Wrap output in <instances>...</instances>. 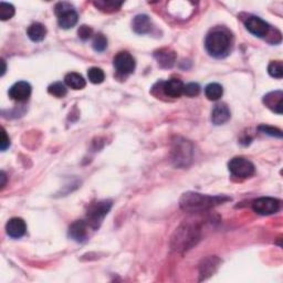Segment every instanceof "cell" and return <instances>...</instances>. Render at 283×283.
<instances>
[{
    "label": "cell",
    "mask_w": 283,
    "mask_h": 283,
    "mask_svg": "<svg viewBox=\"0 0 283 283\" xmlns=\"http://www.w3.org/2000/svg\"><path fill=\"white\" fill-rule=\"evenodd\" d=\"M231 117V112L225 103L217 104L211 112V122L215 125H223L227 123Z\"/></svg>",
    "instance_id": "cell-15"
},
{
    "label": "cell",
    "mask_w": 283,
    "mask_h": 283,
    "mask_svg": "<svg viewBox=\"0 0 283 283\" xmlns=\"http://www.w3.org/2000/svg\"><path fill=\"white\" fill-rule=\"evenodd\" d=\"M2 65H3V71H2V75H4L6 73V62L4 60H2Z\"/></svg>",
    "instance_id": "cell-34"
},
{
    "label": "cell",
    "mask_w": 283,
    "mask_h": 283,
    "mask_svg": "<svg viewBox=\"0 0 283 283\" xmlns=\"http://www.w3.org/2000/svg\"><path fill=\"white\" fill-rule=\"evenodd\" d=\"M155 59L157 60L158 66L161 68H172L176 61V53L171 49H160L155 52Z\"/></svg>",
    "instance_id": "cell-18"
},
{
    "label": "cell",
    "mask_w": 283,
    "mask_h": 283,
    "mask_svg": "<svg viewBox=\"0 0 283 283\" xmlns=\"http://www.w3.org/2000/svg\"><path fill=\"white\" fill-rule=\"evenodd\" d=\"M264 103L268 109L275 112L277 114H282V108H283V93L282 91H274L270 92L267 95L264 96Z\"/></svg>",
    "instance_id": "cell-14"
},
{
    "label": "cell",
    "mask_w": 283,
    "mask_h": 283,
    "mask_svg": "<svg viewBox=\"0 0 283 283\" xmlns=\"http://www.w3.org/2000/svg\"><path fill=\"white\" fill-rule=\"evenodd\" d=\"M92 47H93L94 51L103 52L105 49L108 48V39H106L103 33H97L94 35L93 42H92Z\"/></svg>",
    "instance_id": "cell-25"
},
{
    "label": "cell",
    "mask_w": 283,
    "mask_h": 283,
    "mask_svg": "<svg viewBox=\"0 0 283 283\" xmlns=\"http://www.w3.org/2000/svg\"><path fill=\"white\" fill-rule=\"evenodd\" d=\"M268 72L274 79H282L283 66L281 61H272L268 67Z\"/></svg>",
    "instance_id": "cell-28"
},
{
    "label": "cell",
    "mask_w": 283,
    "mask_h": 283,
    "mask_svg": "<svg viewBox=\"0 0 283 283\" xmlns=\"http://www.w3.org/2000/svg\"><path fill=\"white\" fill-rule=\"evenodd\" d=\"M113 66H114L116 72L121 75H129L134 72L136 67L135 59L133 55L126 51L118 52L114 59H113Z\"/></svg>",
    "instance_id": "cell-9"
},
{
    "label": "cell",
    "mask_w": 283,
    "mask_h": 283,
    "mask_svg": "<svg viewBox=\"0 0 283 283\" xmlns=\"http://www.w3.org/2000/svg\"><path fill=\"white\" fill-rule=\"evenodd\" d=\"M220 264V260L216 257H209L207 259L203 260V264L200 265V280L207 279L210 275L214 274L217 270V268Z\"/></svg>",
    "instance_id": "cell-19"
},
{
    "label": "cell",
    "mask_w": 283,
    "mask_h": 283,
    "mask_svg": "<svg viewBox=\"0 0 283 283\" xmlns=\"http://www.w3.org/2000/svg\"><path fill=\"white\" fill-rule=\"evenodd\" d=\"M173 160L176 166L184 167L188 165V161L192 160L193 148L192 144L185 139H177L173 147Z\"/></svg>",
    "instance_id": "cell-7"
},
{
    "label": "cell",
    "mask_w": 283,
    "mask_h": 283,
    "mask_svg": "<svg viewBox=\"0 0 283 283\" xmlns=\"http://www.w3.org/2000/svg\"><path fill=\"white\" fill-rule=\"evenodd\" d=\"M88 77L91 83L93 84H100L104 81L105 79V74L103 72V70L100 68H91L88 71Z\"/></svg>",
    "instance_id": "cell-24"
},
{
    "label": "cell",
    "mask_w": 283,
    "mask_h": 283,
    "mask_svg": "<svg viewBox=\"0 0 283 283\" xmlns=\"http://www.w3.org/2000/svg\"><path fill=\"white\" fill-rule=\"evenodd\" d=\"M200 238V230L194 225H184L177 229L173 238V247L176 250H187L196 245Z\"/></svg>",
    "instance_id": "cell-3"
},
{
    "label": "cell",
    "mask_w": 283,
    "mask_h": 283,
    "mask_svg": "<svg viewBox=\"0 0 283 283\" xmlns=\"http://www.w3.org/2000/svg\"><path fill=\"white\" fill-rule=\"evenodd\" d=\"M245 26L248 31L258 38H265L270 31V26L268 23L256 16L248 17L245 21Z\"/></svg>",
    "instance_id": "cell-10"
},
{
    "label": "cell",
    "mask_w": 283,
    "mask_h": 283,
    "mask_svg": "<svg viewBox=\"0 0 283 283\" xmlns=\"http://www.w3.org/2000/svg\"><path fill=\"white\" fill-rule=\"evenodd\" d=\"M199 93H200L199 84L193 82V83H188L185 87H184V94H185L186 96L193 97V96H197Z\"/></svg>",
    "instance_id": "cell-29"
},
{
    "label": "cell",
    "mask_w": 283,
    "mask_h": 283,
    "mask_svg": "<svg viewBox=\"0 0 283 283\" xmlns=\"http://www.w3.org/2000/svg\"><path fill=\"white\" fill-rule=\"evenodd\" d=\"M54 12L58 17L59 27L62 29H71L73 28L79 20V15L74 10L73 6L69 3H59L56 4Z\"/></svg>",
    "instance_id": "cell-5"
},
{
    "label": "cell",
    "mask_w": 283,
    "mask_h": 283,
    "mask_svg": "<svg viewBox=\"0 0 283 283\" xmlns=\"http://www.w3.org/2000/svg\"><path fill=\"white\" fill-rule=\"evenodd\" d=\"M15 7H13L11 4H7V3H0V19L3 21L9 20L13 16H15Z\"/></svg>",
    "instance_id": "cell-27"
},
{
    "label": "cell",
    "mask_w": 283,
    "mask_h": 283,
    "mask_svg": "<svg viewBox=\"0 0 283 283\" xmlns=\"http://www.w3.org/2000/svg\"><path fill=\"white\" fill-rule=\"evenodd\" d=\"M228 169L232 176L239 177V178H249L256 172L254 165L245 157H233L230 159Z\"/></svg>",
    "instance_id": "cell-6"
},
{
    "label": "cell",
    "mask_w": 283,
    "mask_h": 283,
    "mask_svg": "<svg viewBox=\"0 0 283 283\" xmlns=\"http://www.w3.org/2000/svg\"><path fill=\"white\" fill-rule=\"evenodd\" d=\"M48 92L55 97H65L67 95V87L62 82H54L48 88Z\"/></svg>",
    "instance_id": "cell-26"
},
{
    "label": "cell",
    "mask_w": 283,
    "mask_h": 283,
    "mask_svg": "<svg viewBox=\"0 0 283 283\" xmlns=\"http://www.w3.org/2000/svg\"><path fill=\"white\" fill-rule=\"evenodd\" d=\"M27 231V225L24 219L15 217L11 218L6 225V232L10 238L18 239L25 236Z\"/></svg>",
    "instance_id": "cell-13"
},
{
    "label": "cell",
    "mask_w": 283,
    "mask_h": 283,
    "mask_svg": "<svg viewBox=\"0 0 283 283\" xmlns=\"http://www.w3.org/2000/svg\"><path fill=\"white\" fill-rule=\"evenodd\" d=\"M65 83L67 87L73 90H82L87 86V82L84 80V77L76 72L68 73L65 77Z\"/></svg>",
    "instance_id": "cell-21"
},
{
    "label": "cell",
    "mask_w": 283,
    "mask_h": 283,
    "mask_svg": "<svg viewBox=\"0 0 283 283\" xmlns=\"http://www.w3.org/2000/svg\"><path fill=\"white\" fill-rule=\"evenodd\" d=\"M10 146V138L9 136L7 135V132L5 131V129H3V133H2V141H0V147H2V151H6L7 148Z\"/></svg>",
    "instance_id": "cell-32"
},
{
    "label": "cell",
    "mask_w": 283,
    "mask_h": 283,
    "mask_svg": "<svg viewBox=\"0 0 283 283\" xmlns=\"http://www.w3.org/2000/svg\"><path fill=\"white\" fill-rule=\"evenodd\" d=\"M280 200L271 197H261L254 200L252 204V209L254 212L261 216H269L277 214L280 210Z\"/></svg>",
    "instance_id": "cell-8"
},
{
    "label": "cell",
    "mask_w": 283,
    "mask_h": 283,
    "mask_svg": "<svg viewBox=\"0 0 283 283\" xmlns=\"http://www.w3.org/2000/svg\"><path fill=\"white\" fill-rule=\"evenodd\" d=\"M228 200H230V198L226 196H209L199 193L188 192L181 196L179 205L180 208L185 211L203 212Z\"/></svg>",
    "instance_id": "cell-1"
},
{
    "label": "cell",
    "mask_w": 283,
    "mask_h": 283,
    "mask_svg": "<svg viewBox=\"0 0 283 283\" xmlns=\"http://www.w3.org/2000/svg\"><path fill=\"white\" fill-rule=\"evenodd\" d=\"M2 179H3V183H2V188H4L6 186V174L3 172L2 173Z\"/></svg>",
    "instance_id": "cell-33"
},
{
    "label": "cell",
    "mask_w": 283,
    "mask_h": 283,
    "mask_svg": "<svg viewBox=\"0 0 283 283\" xmlns=\"http://www.w3.org/2000/svg\"><path fill=\"white\" fill-rule=\"evenodd\" d=\"M27 34L31 41L41 42L47 35V28L45 27V25H42L40 23H34L28 28Z\"/></svg>",
    "instance_id": "cell-20"
},
{
    "label": "cell",
    "mask_w": 283,
    "mask_h": 283,
    "mask_svg": "<svg viewBox=\"0 0 283 283\" xmlns=\"http://www.w3.org/2000/svg\"><path fill=\"white\" fill-rule=\"evenodd\" d=\"M77 34H79V38L81 40L86 41L92 37V34H93V30H92L91 27L83 25L79 28V30H77Z\"/></svg>",
    "instance_id": "cell-31"
},
{
    "label": "cell",
    "mask_w": 283,
    "mask_h": 283,
    "mask_svg": "<svg viewBox=\"0 0 283 283\" xmlns=\"http://www.w3.org/2000/svg\"><path fill=\"white\" fill-rule=\"evenodd\" d=\"M123 5V3H116V2H95L94 6L97 7L98 9L104 12H113L116 11L119 8H121V6Z\"/></svg>",
    "instance_id": "cell-23"
},
{
    "label": "cell",
    "mask_w": 283,
    "mask_h": 283,
    "mask_svg": "<svg viewBox=\"0 0 283 283\" xmlns=\"http://www.w3.org/2000/svg\"><path fill=\"white\" fill-rule=\"evenodd\" d=\"M9 97L17 102H26L31 95V86L26 81H19L9 89Z\"/></svg>",
    "instance_id": "cell-11"
},
{
    "label": "cell",
    "mask_w": 283,
    "mask_h": 283,
    "mask_svg": "<svg viewBox=\"0 0 283 283\" xmlns=\"http://www.w3.org/2000/svg\"><path fill=\"white\" fill-rule=\"evenodd\" d=\"M112 208L111 200H101L91 205L87 212V223L91 229L96 230L100 228L104 218Z\"/></svg>",
    "instance_id": "cell-4"
},
{
    "label": "cell",
    "mask_w": 283,
    "mask_h": 283,
    "mask_svg": "<svg viewBox=\"0 0 283 283\" xmlns=\"http://www.w3.org/2000/svg\"><path fill=\"white\" fill-rule=\"evenodd\" d=\"M224 94V89L219 83H210L205 89V95L209 101H218Z\"/></svg>",
    "instance_id": "cell-22"
},
{
    "label": "cell",
    "mask_w": 283,
    "mask_h": 283,
    "mask_svg": "<svg viewBox=\"0 0 283 283\" xmlns=\"http://www.w3.org/2000/svg\"><path fill=\"white\" fill-rule=\"evenodd\" d=\"M184 84L180 80L178 79H171L163 84V92L166 96L169 97H180L184 94Z\"/></svg>",
    "instance_id": "cell-16"
},
{
    "label": "cell",
    "mask_w": 283,
    "mask_h": 283,
    "mask_svg": "<svg viewBox=\"0 0 283 283\" xmlns=\"http://www.w3.org/2000/svg\"><path fill=\"white\" fill-rule=\"evenodd\" d=\"M152 21L147 15H137L132 21V28L137 34H146L152 30Z\"/></svg>",
    "instance_id": "cell-17"
},
{
    "label": "cell",
    "mask_w": 283,
    "mask_h": 283,
    "mask_svg": "<svg viewBox=\"0 0 283 283\" xmlns=\"http://www.w3.org/2000/svg\"><path fill=\"white\" fill-rule=\"evenodd\" d=\"M90 226L84 220H76L69 228V237L76 242H84L89 237Z\"/></svg>",
    "instance_id": "cell-12"
},
{
    "label": "cell",
    "mask_w": 283,
    "mask_h": 283,
    "mask_svg": "<svg viewBox=\"0 0 283 283\" xmlns=\"http://www.w3.org/2000/svg\"><path fill=\"white\" fill-rule=\"evenodd\" d=\"M205 47L207 52L214 58H224L230 51V35L224 29L212 30L207 35Z\"/></svg>",
    "instance_id": "cell-2"
},
{
    "label": "cell",
    "mask_w": 283,
    "mask_h": 283,
    "mask_svg": "<svg viewBox=\"0 0 283 283\" xmlns=\"http://www.w3.org/2000/svg\"><path fill=\"white\" fill-rule=\"evenodd\" d=\"M259 131L267 134V135H270V136H273V137H278V138L282 137L281 130L275 129V127H272V126L261 125V126H259Z\"/></svg>",
    "instance_id": "cell-30"
}]
</instances>
